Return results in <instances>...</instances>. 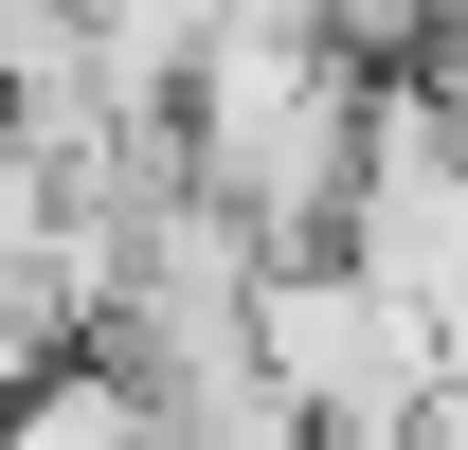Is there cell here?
Returning a JSON list of instances; mask_svg holds the SVG:
<instances>
[{"instance_id": "3", "label": "cell", "mask_w": 468, "mask_h": 450, "mask_svg": "<svg viewBox=\"0 0 468 450\" xmlns=\"http://www.w3.org/2000/svg\"><path fill=\"white\" fill-rule=\"evenodd\" d=\"M343 271L397 288V306H432V288L468 271V126H451V91H432V72H378V91H360Z\"/></svg>"}, {"instance_id": "5", "label": "cell", "mask_w": 468, "mask_h": 450, "mask_svg": "<svg viewBox=\"0 0 468 450\" xmlns=\"http://www.w3.org/2000/svg\"><path fill=\"white\" fill-rule=\"evenodd\" d=\"M414 325H432V396H468V271L432 288V306H414Z\"/></svg>"}, {"instance_id": "1", "label": "cell", "mask_w": 468, "mask_h": 450, "mask_svg": "<svg viewBox=\"0 0 468 450\" xmlns=\"http://www.w3.org/2000/svg\"><path fill=\"white\" fill-rule=\"evenodd\" d=\"M343 180H360V72L289 0H234L180 72V198L289 271V252H343Z\"/></svg>"}, {"instance_id": "4", "label": "cell", "mask_w": 468, "mask_h": 450, "mask_svg": "<svg viewBox=\"0 0 468 450\" xmlns=\"http://www.w3.org/2000/svg\"><path fill=\"white\" fill-rule=\"evenodd\" d=\"M0 450H144V396L109 360H37V379L0 396Z\"/></svg>"}, {"instance_id": "2", "label": "cell", "mask_w": 468, "mask_h": 450, "mask_svg": "<svg viewBox=\"0 0 468 450\" xmlns=\"http://www.w3.org/2000/svg\"><path fill=\"white\" fill-rule=\"evenodd\" d=\"M252 396L306 414L324 450H414V414H432V325H414L397 288H360L343 252H289V271H252Z\"/></svg>"}, {"instance_id": "6", "label": "cell", "mask_w": 468, "mask_h": 450, "mask_svg": "<svg viewBox=\"0 0 468 450\" xmlns=\"http://www.w3.org/2000/svg\"><path fill=\"white\" fill-rule=\"evenodd\" d=\"M432 91H451V126H468V55H432Z\"/></svg>"}]
</instances>
